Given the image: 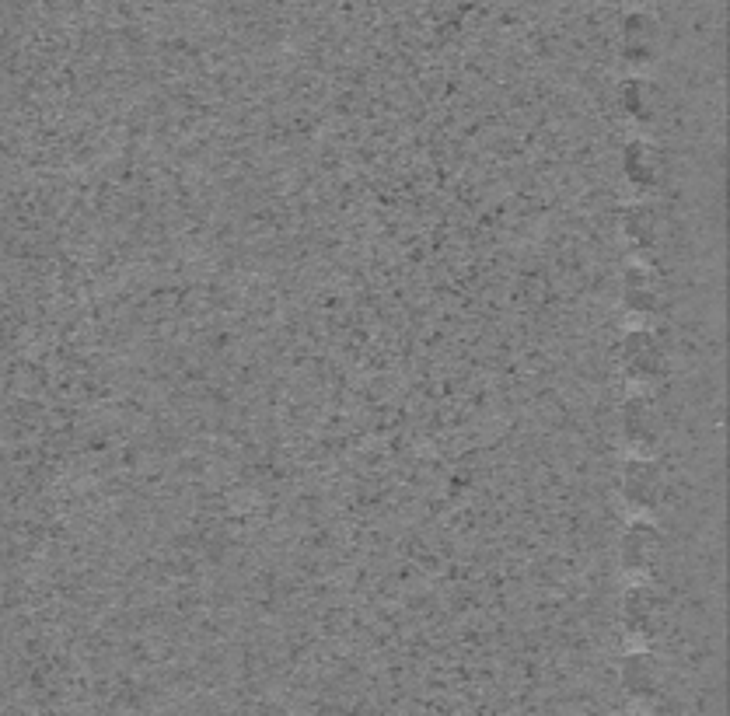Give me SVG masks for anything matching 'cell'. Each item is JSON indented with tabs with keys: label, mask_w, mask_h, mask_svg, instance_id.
<instances>
[{
	"label": "cell",
	"mask_w": 730,
	"mask_h": 716,
	"mask_svg": "<svg viewBox=\"0 0 730 716\" xmlns=\"http://www.w3.org/2000/svg\"><path fill=\"white\" fill-rule=\"evenodd\" d=\"M622 489H626V496L636 503L657 500V493H661V472H657V465H650V462H633L626 472Z\"/></svg>",
	"instance_id": "6da1fadb"
}]
</instances>
